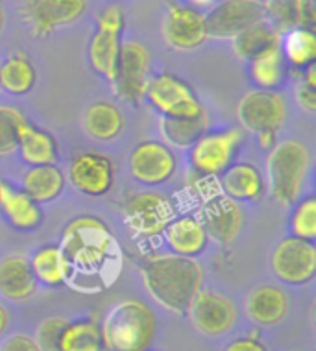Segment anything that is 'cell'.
I'll list each match as a JSON object with an SVG mask.
<instances>
[{
    "label": "cell",
    "mask_w": 316,
    "mask_h": 351,
    "mask_svg": "<svg viewBox=\"0 0 316 351\" xmlns=\"http://www.w3.org/2000/svg\"><path fill=\"white\" fill-rule=\"evenodd\" d=\"M143 283L156 302L176 315L187 313L204 285V270L193 257L156 255L143 265Z\"/></svg>",
    "instance_id": "cell-2"
},
{
    "label": "cell",
    "mask_w": 316,
    "mask_h": 351,
    "mask_svg": "<svg viewBox=\"0 0 316 351\" xmlns=\"http://www.w3.org/2000/svg\"><path fill=\"white\" fill-rule=\"evenodd\" d=\"M63 185H65V176L56 165L32 167L23 180V191L36 204L56 200L63 191Z\"/></svg>",
    "instance_id": "cell-26"
},
{
    "label": "cell",
    "mask_w": 316,
    "mask_h": 351,
    "mask_svg": "<svg viewBox=\"0 0 316 351\" xmlns=\"http://www.w3.org/2000/svg\"><path fill=\"white\" fill-rule=\"evenodd\" d=\"M130 170L137 182L159 185L171 180L176 172V156L163 143L146 141L134 148L130 156Z\"/></svg>",
    "instance_id": "cell-17"
},
{
    "label": "cell",
    "mask_w": 316,
    "mask_h": 351,
    "mask_svg": "<svg viewBox=\"0 0 316 351\" xmlns=\"http://www.w3.org/2000/svg\"><path fill=\"white\" fill-rule=\"evenodd\" d=\"M67 322L60 316H52L39 324L36 331V344L39 351H60V337Z\"/></svg>",
    "instance_id": "cell-37"
},
{
    "label": "cell",
    "mask_w": 316,
    "mask_h": 351,
    "mask_svg": "<svg viewBox=\"0 0 316 351\" xmlns=\"http://www.w3.org/2000/svg\"><path fill=\"white\" fill-rule=\"evenodd\" d=\"M0 211L4 213V217L13 228L23 231L36 230L43 218L39 206L25 191L10 187L6 183H2L0 191Z\"/></svg>",
    "instance_id": "cell-24"
},
{
    "label": "cell",
    "mask_w": 316,
    "mask_h": 351,
    "mask_svg": "<svg viewBox=\"0 0 316 351\" xmlns=\"http://www.w3.org/2000/svg\"><path fill=\"white\" fill-rule=\"evenodd\" d=\"M305 74L302 76L296 87H294V98L300 109L305 113H316V67L315 63L304 69Z\"/></svg>",
    "instance_id": "cell-38"
},
{
    "label": "cell",
    "mask_w": 316,
    "mask_h": 351,
    "mask_svg": "<svg viewBox=\"0 0 316 351\" xmlns=\"http://www.w3.org/2000/svg\"><path fill=\"white\" fill-rule=\"evenodd\" d=\"M172 218H174V207L159 193L137 194L124 206V220L135 235H159L167 230Z\"/></svg>",
    "instance_id": "cell-14"
},
{
    "label": "cell",
    "mask_w": 316,
    "mask_h": 351,
    "mask_svg": "<svg viewBox=\"0 0 316 351\" xmlns=\"http://www.w3.org/2000/svg\"><path fill=\"white\" fill-rule=\"evenodd\" d=\"M4 26V10H2V4H0V30Z\"/></svg>",
    "instance_id": "cell-43"
},
{
    "label": "cell",
    "mask_w": 316,
    "mask_h": 351,
    "mask_svg": "<svg viewBox=\"0 0 316 351\" xmlns=\"http://www.w3.org/2000/svg\"><path fill=\"white\" fill-rule=\"evenodd\" d=\"M244 215L235 200L226 194L209 198L204 207V230L207 239H213L219 244H231L243 230Z\"/></svg>",
    "instance_id": "cell-18"
},
{
    "label": "cell",
    "mask_w": 316,
    "mask_h": 351,
    "mask_svg": "<svg viewBox=\"0 0 316 351\" xmlns=\"http://www.w3.org/2000/svg\"><path fill=\"white\" fill-rule=\"evenodd\" d=\"M311 156L300 141H281L270 148L267 159V180L272 200L283 207L300 198L309 172Z\"/></svg>",
    "instance_id": "cell-4"
},
{
    "label": "cell",
    "mask_w": 316,
    "mask_h": 351,
    "mask_svg": "<svg viewBox=\"0 0 316 351\" xmlns=\"http://www.w3.org/2000/svg\"><path fill=\"white\" fill-rule=\"evenodd\" d=\"M207 113L198 117H163L159 122L165 141L172 148H191L207 132Z\"/></svg>",
    "instance_id": "cell-28"
},
{
    "label": "cell",
    "mask_w": 316,
    "mask_h": 351,
    "mask_svg": "<svg viewBox=\"0 0 316 351\" xmlns=\"http://www.w3.org/2000/svg\"><path fill=\"white\" fill-rule=\"evenodd\" d=\"M265 19L261 0H219L206 13L207 36L213 39H233L244 28Z\"/></svg>",
    "instance_id": "cell-11"
},
{
    "label": "cell",
    "mask_w": 316,
    "mask_h": 351,
    "mask_svg": "<svg viewBox=\"0 0 316 351\" xmlns=\"http://www.w3.org/2000/svg\"><path fill=\"white\" fill-rule=\"evenodd\" d=\"M115 167L110 158L97 152L80 154L69 165V182L86 196H104L113 187Z\"/></svg>",
    "instance_id": "cell-16"
},
{
    "label": "cell",
    "mask_w": 316,
    "mask_h": 351,
    "mask_svg": "<svg viewBox=\"0 0 316 351\" xmlns=\"http://www.w3.org/2000/svg\"><path fill=\"white\" fill-rule=\"evenodd\" d=\"M243 145L241 130H226L220 134H204L191 146V165L202 176H220L237 156Z\"/></svg>",
    "instance_id": "cell-9"
},
{
    "label": "cell",
    "mask_w": 316,
    "mask_h": 351,
    "mask_svg": "<svg viewBox=\"0 0 316 351\" xmlns=\"http://www.w3.org/2000/svg\"><path fill=\"white\" fill-rule=\"evenodd\" d=\"M281 52L292 67L307 69L316 60V36L311 28H294L281 36Z\"/></svg>",
    "instance_id": "cell-32"
},
{
    "label": "cell",
    "mask_w": 316,
    "mask_h": 351,
    "mask_svg": "<svg viewBox=\"0 0 316 351\" xmlns=\"http://www.w3.org/2000/svg\"><path fill=\"white\" fill-rule=\"evenodd\" d=\"M25 115L12 106H0V158L17 150L26 128Z\"/></svg>",
    "instance_id": "cell-35"
},
{
    "label": "cell",
    "mask_w": 316,
    "mask_h": 351,
    "mask_svg": "<svg viewBox=\"0 0 316 351\" xmlns=\"http://www.w3.org/2000/svg\"><path fill=\"white\" fill-rule=\"evenodd\" d=\"M102 348V333L95 322H67V326L61 331L60 351H100Z\"/></svg>",
    "instance_id": "cell-33"
},
{
    "label": "cell",
    "mask_w": 316,
    "mask_h": 351,
    "mask_svg": "<svg viewBox=\"0 0 316 351\" xmlns=\"http://www.w3.org/2000/svg\"><path fill=\"white\" fill-rule=\"evenodd\" d=\"M237 119L250 134H280L285 124L287 106L280 93L256 89L246 93L237 106Z\"/></svg>",
    "instance_id": "cell-5"
},
{
    "label": "cell",
    "mask_w": 316,
    "mask_h": 351,
    "mask_svg": "<svg viewBox=\"0 0 316 351\" xmlns=\"http://www.w3.org/2000/svg\"><path fill=\"white\" fill-rule=\"evenodd\" d=\"M0 89H2V85H0Z\"/></svg>",
    "instance_id": "cell-46"
},
{
    "label": "cell",
    "mask_w": 316,
    "mask_h": 351,
    "mask_svg": "<svg viewBox=\"0 0 316 351\" xmlns=\"http://www.w3.org/2000/svg\"><path fill=\"white\" fill-rule=\"evenodd\" d=\"M21 158L25 159V163L32 167L39 165H56L58 161V145L54 137L43 130H37L34 126H28L19 143Z\"/></svg>",
    "instance_id": "cell-30"
},
{
    "label": "cell",
    "mask_w": 316,
    "mask_h": 351,
    "mask_svg": "<svg viewBox=\"0 0 316 351\" xmlns=\"http://www.w3.org/2000/svg\"><path fill=\"white\" fill-rule=\"evenodd\" d=\"M37 73L26 54H12L0 65V85L12 95H26L34 89Z\"/></svg>",
    "instance_id": "cell-29"
},
{
    "label": "cell",
    "mask_w": 316,
    "mask_h": 351,
    "mask_svg": "<svg viewBox=\"0 0 316 351\" xmlns=\"http://www.w3.org/2000/svg\"><path fill=\"white\" fill-rule=\"evenodd\" d=\"M8 324H10V316H8V311L4 309V305H0V337L8 329Z\"/></svg>",
    "instance_id": "cell-41"
},
{
    "label": "cell",
    "mask_w": 316,
    "mask_h": 351,
    "mask_svg": "<svg viewBox=\"0 0 316 351\" xmlns=\"http://www.w3.org/2000/svg\"><path fill=\"white\" fill-rule=\"evenodd\" d=\"M100 351H104V350H100ZM106 351H110V350H106Z\"/></svg>",
    "instance_id": "cell-45"
},
{
    "label": "cell",
    "mask_w": 316,
    "mask_h": 351,
    "mask_svg": "<svg viewBox=\"0 0 316 351\" xmlns=\"http://www.w3.org/2000/svg\"><path fill=\"white\" fill-rule=\"evenodd\" d=\"M122 30H124V12L121 6L106 8L98 19V26L89 45L91 67L106 80H113L117 60L121 54Z\"/></svg>",
    "instance_id": "cell-7"
},
{
    "label": "cell",
    "mask_w": 316,
    "mask_h": 351,
    "mask_svg": "<svg viewBox=\"0 0 316 351\" xmlns=\"http://www.w3.org/2000/svg\"><path fill=\"white\" fill-rule=\"evenodd\" d=\"M30 267L37 281L47 287H60L65 283V265L60 246H45L37 250L32 257Z\"/></svg>",
    "instance_id": "cell-34"
},
{
    "label": "cell",
    "mask_w": 316,
    "mask_h": 351,
    "mask_svg": "<svg viewBox=\"0 0 316 351\" xmlns=\"http://www.w3.org/2000/svg\"><path fill=\"white\" fill-rule=\"evenodd\" d=\"M206 13L198 8L171 4L163 19V39L174 50L189 52L207 41Z\"/></svg>",
    "instance_id": "cell-13"
},
{
    "label": "cell",
    "mask_w": 316,
    "mask_h": 351,
    "mask_svg": "<svg viewBox=\"0 0 316 351\" xmlns=\"http://www.w3.org/2000/svg\"><path fill=\"white\" fill-rule=\"evenodd\" d=\"M65 283L80 292L104 291L121 272V246L102 220L80 217L63 231Z\"/></svg>",
    "instance_id": "cell-1"
},
{
    "label": "cell",
    "mask_w": 316,
    "mask_h": 351,
    "mask_svg": "<svg viewBox=\"0 0 316 351\" xmlns=\"http://www.w3.org/2000/svg\"><path fill=\"white\" fill-rule=\"evenodd\" d=\"M163 233L172 254L195 257L206 250L207 233L204 224L195 217H180L172 220Z\"/></svg>",
    "instance_id": "cell-23"
},
{
    "label": "cell",
    "mask_w": 316,
    "mask_h": 351,
    "mask_svg": "<svg viewBox=\"0 0 316 351\" xmlns=\"http://www.w3.org/2000/svg\"><path fill=\"white\" fill-rule=\"evenodd\" d=\"M100 333L110 351H146L156 335V316L146 303L126 300L111 307Z\"/></svg>",
    "instance_id": "cell-3"
},
{
    "label": "cell",
    "mask_w": 316,
    "mask_h": 351,
    "mask_svg": "<svg viewBox=\"0 0 316 351\" xmlns=\"http://www.w3.org/2000/svg\"><path fill=\"white\" fill-rule=\"evenodd\" d=\"M37 279L26 255H8L0 261V294L13 302H25L36 292Z\"/></svg>",
    "instance_id": "cell-21"
},
{
    "label": "cell",
    "mask_w": 316,
    "mask_h": 351,
    "mask_svg": "<svg viewBox=\"0 0 316 351\" xmlns=\"http://www.w3.org/2000/svg\"><path fill=\"white\" fill-rule=\"evenodd\" d=\"M250 74L257 87L268 91L278 89L285 80V58L281 52V45L250 61Z\"/></svg>",
    "instance_id": "cell-31"
},
{
    "label": "cell",
    "mask_w": 316,
    "mask_h": 351,
    "mask_svg": "<svg viewBox=\"0 0 316 351\" xmlns=\"http://www.w3.org/2000/svg\"><path fill=\"white\" fill-rule=\"evenodd\" d=\"M263 6L265 21L281 36L294 28L315 25V0H267Z\"/></svg>",
    "instance_id": "cell-19"
},
{
    "label": "cell",
    "mask_w": 316,
    "mask_h": 351,
    "mask_svg": "<svg viewBox=\"0 0 316 351\" xmlns=\"http://www.w3.org/2000/svg\"><path fill=\"white\" fill-rule=\"evenodd\" d=\"M222 191L235 202H257L265 194V178L257 167L250 163H231L222 172Z\"/></svg>",
    "instance_id": "cell-22"
},
{
    "label": "cell",
    "mask_w": 316,
    "mask_h": 351,
    "mask_svg": "<svg viewBox=\"0 0 316 351\" xmlns=\"http://www.w3.org/2000/svg\"><path fill=\"white\" fill-rule=\"evenodd\" d=\"M124 128L121 109L110 102H97L89 106L84 115V130L91 139L111 141Z\"/></svg>",
    "instance_id": "cell-27"
},
{
    "label": "cell",
    "mask_w": 316,
    "mask_h": 351,
    "mask_svg": "<svg viewBox=\"0 0 316 351\" xmlns=\"http://www.w3.org/2000/svg\"><path fill=\"white\" fill-rule=\"evenodd\" d=\"M226 351H267V348H265L257 339L246 337V339L233 340V342L226 348Z\"/></svg>",
    "instance_id": "cell-40"
},
{
    "label": "cell",
    "mask_w": 316,
    "mask_h": 351,
    "mask_svg": "<svg viewBox=\"0 0 316 351\" xmlns=\"http://www.w3.org/2000/svg\"><path fill=\"white\" fill-rule=\"evenodd\" d=\"M0 191H2V180H0Z\"/></svg>",
    "instance_id": "cell-44"
},
{
    "label": "cell",
    "mask_w": 316,
    "mask_h": 351,
    "mask_svg": "<svg viewBox=\"0 0 316 351\" xmlns=\"http://www.w3.org/2000/svg\"><path fill=\"white\" fill-rule=\"evenodd\" d=\"M270 265L276 278L283 283H309L316 274L315 244L298 237H287L274 248Z\"/></svg>",
    "instance_id": "cell-10"
},
{
    "label": "cell",
    "mask_w": 316,
    "mask_h": 351,
    "mask_svg": "<svg viewBox=\"0 0 316 351\" xmlns=\"http://www.w3.org/2000/svg\"><path fill=\"white\" fill-rule=\"evenodd\" d=\"M191 4H193V8H207L211 6V4H215L217 0H189Z\"/></svg>",
    "instance_id": "cell-42"
},
{
    "label": "cell",
    "mask_w": 316,
    "mask_h": 351,
    "mask_svg": "<svg viewBox=\"0 0 316 351\" xmlns=\"http://www.w3.org/2000/svg\"><path fill=\"white\" fill-rule=\"evenodd\" d=\"M291 233L304 241L316 239V198L309 196L298 204L291 217Z\"/></svg>",
    "instance_id": "cell-36"
},
{
    "label": "cell",
    "mask_w": 316,
    "mask_h": 351,
    "mask_svg": "<svg viewBox=\"0 0 316 351\" xmlns=\"http://www.w3.org/2000/svg\"><path fill=\"white\" fill-rule=\"evenodd\" d=\"M289 311V300L280 287L263 285L246 298V315L254 324L263 327L278 326Z\"/></svg>",
    "instance_id": "cell-20"
},
{
    "label": "cell",
    "mask_w": 316,
    "mask_h": 351,
    "mask_svg": "<svg viewBox=\"0 0 316 351\" xmlns=\"http://www.w3.org/2000/svg\"><path fill=\"white\" fill-rule=\"evenodd\" d=\"M0 351H39L36 340L28 335H12L0 346Z\"/></svg>",
    "instance_id": "cell-39"
},
{
    "label": "cell",
    "mask_w": 316,
    "mask_h": 351,
    "mask_svg": "<svg viewBox=\"0 0 316 351\" xmlns=\"http://www.w3.org/2000/svg\"><path fill=\"white\" fill-rule=\"evenodd\" d=\"M145 97L163 117H198L206 109L183 80L163 73L148 80Z\"/></svg>",
    "instance_id": "cell-8"
},
{
    "label": "cell",
    "mask_w": 316,
    "mask_h": 351,
    "mask_svg": "<svg viewBox=\"0 0 316 351\" xmlns=\"http://www.w3.org/2000/svg\"><path fill=\"white\" fill-rule=\"evenodd\" d=\"M87 0H26L23 13L34 37H47L84 17Z\"/></svg>",
    "instance_id": "cell-12"
},
{
    "label": "cell",
    "mask_w": 316,
    "mask_h": 351,
    "mask_svg": "<svg viewBox=\"0 0 316 351\" xmlns=\"http://www.w3.org/2000/svg\"><path fill=\"white\" fill-rule=\"evenodd\" d=\"M150 71V52L143 43H122L117 60L115 76L111 80L115 95L124 102L137 106L145 98Z\"/></svg>",
    "instance_id": "cell-6"
},
{
    "label": "cell",
    "mask_w": 316,
    "mask_h": 351,
    "mask_svg": "<svg viewBox=\"0 0 316 351\" xmlns=\"http://www.w3.org/2000/svg\"><path fill=\"white\" fill-rule=\"evenodd\" d=\"M187 313L193 326L207 337L228 333L237 322V309L228 298L204 289H200L198 294L193 298Z\"/></svg>",
    "instance_id": "cell-15"
},
{
    "label": "cell",
    "mask_w": 316,
    "mask_h": 351,
    "mask_svg": "<svg viewBox=\"0 0 316 351\" xmlns=\"http://www.w3.org/2000/svg\"><path fill=\"white\" fill-rule=\"evenodd\" d=\"M280 45L281 34L274 30L265 19L257 21L248 28H244L241 34L231 39L233 54L237 56L241 61H248V63L263 52H267L274 47H280Z\"/></svg>",
    "instance_id": "cell-25"
}]
</instances>
